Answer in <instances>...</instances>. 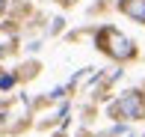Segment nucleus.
Returning a JSON list of instances; mask_svg holds the SVG:
<instances>
[{
    "instance_id": "f257e3e1",
    "label": "nucleus",
    "mask_w": 145,
    "mask_h": 137,
    "mask_svg": "<svg viewBox=\"0 0 145 137\" xmlns=\"http://www.w3.org/2000/svg\"><path fill=\"white\" fill-rule=\"evenodd\" d=\"M95 45L113 60H133L136 57V45L130 42L124 33H118L116 27H101L95 33Z\"/></svg>"
},
{
    "instance_id": "f03ea898",
    "label": "nucleus",
    "mask_w": 145,
    "mask_h": 137,
    "mask_svg": "<svg viewBox=\"0 0 145 137\" xmlns=\"http://www.w3.org/2000/svg\"><path fill=\"white\" fill-rule=\"evenodd\" d=\"M145 113V95L139 89H127L124 95H118V101H113L110 107V116H121V119H142Z\"/></svg>"
},
{
    "instance_id": "7ed1b4c3",
    "label": "nucleus",
    "mask_w": 145,
    "mask_h": 137,
    "mask_svg": "<svg viewBox=\"0 0 145 137\" xmlns=\"http://www.w3.org/2000/svg\"><path fill=\"white\" fill-rule=\"evenodd\" d=\"M118 12H124L136 24H145V0H118Z\"/></svg>"
},
{
    "instance_id": "20e7f679",
    "label": "nucleus",
    "mask_w": 145,
    "mask_h": 137,
    "mask_svg": "<svg viewBox=\"0 0 145 137\" xmlns=\"http://www.w3.org/2000/svg\"><path fill=\"white\" fill-rule=\"evenodd\" d=\"M15 81H18V75H0V89L15 87Z\"/></svg>"
}]
</instances>
